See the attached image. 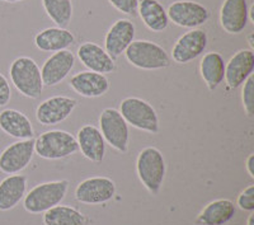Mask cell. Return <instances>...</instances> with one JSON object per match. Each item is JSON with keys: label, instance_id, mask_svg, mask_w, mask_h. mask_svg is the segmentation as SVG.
<instances>
[{"label": "cell", "instance_id": "1", "mask_svg": "<svg viewBox=\"0 0 254 225\" xmlns=\"http://www.w3.org/2000/svg\"><path fill=\"white\" fill-rule=\"evenodd\" d=\"M136 173L151 195H158L164 183L167 164L163 153L155 147H146L136 159Z\"/></svg>", "mask_w": 254, "mask_h": 225}, {"label": "cell", "instance_id": "2", "mask_svg": "<svg viewBox=\"0 0 254 225\" xmlns=\"http://www.w3.org/2000/svg\"><path fill=\"white\" fill-rule=\"evenodd\" d=\"M9 76L20 94L31 99L40 98L45 85L40 67L33 59L28 56L15 59L9 68Z\"/></svg>", "mask_w": 254, "mask_h": 225}, {"label": "cell", "instance_id": "3", "mask_svg": "<svg viewBox=\"0 0 254 225\" xmlns=\"http://www.w3.org/2000/svg\"><path fill=\"white\" fill-rule=\"evenodd\" d=\"M69 190V181L45 182L35 186L26 194L23 200V206L31 214H44L50 209L60 205Z\"/></svg>", "mask_w": 254, "mask_h": 225}, {"label": "cell", "instance_id": "4", "mask_svg": "<svg viewBox=\"0 0 254 225\" xmlns=\"http://www.w3.org/2000/svg\"><path fill=\"white\" fill-rule=\"evenodd\" d=\"M127 63L141 70H160L171 65V58L153 41L135 40L125 51Z\"/></svg>", "mask_w": 254, "mask_h": 225}, {"label": "cell", "instance_id": "5", "mask_svg": "<svg viewBox=\"0 0 254 225\" xmlns=\"http://www.w3.org/2000/svg\"><path fill=\"white\" fill-rule=\"evenodd\" d=\"M78 150L75 136L64 130L46 131L35 140V154L47 160L65 159Z\"/></svg>", "mask_w": 254, "mask_h": 225}, {"label": "cell", "instance_id": "6", "mask_svg": "<svg viewBox=\"0 0 254 225\" xmlns=\"http://www.w3.org/2000/svg\"><path fill=\"white\" fill-rule=\"evenodd\" d=\"M119 112L127 125L149 134H158L160 130L159 117L155 108L149 102L137 97H127L120 103Z\"/></svg>", "mask_w": 254, "mask_h": 225}, {"label": "cell", "instance_id": "7", "mask_svg": "<svg viewBox=\"0 0 254 225\" xmlns=\"http://www.w3.org/2000/svg\"><path fill=\"white\" fill-rule=\"evenodd\" d=\"M99 131L106 144L120 153H127L130 143L128 125L115 108H104L99 115Z\"/></svg>", "mask_w": 254, "mask_h": 225}, {"label": "cell", "instance_id": "8", "mask_svg": "<svg viewBox=\"0 0 254 225\" xmlns=\"http://www.w3.org/2000/svg\"><path fill=\"white\" fill-rule=\"evenodd\" d=\"M169 22L182 28H198L210 19V12L202 4L193 0H177L168 6Z\"/></svg>", "mask_w": 254, "mask_h": 225}, {"label": "cell", "instance_id": "9", "mask_svg": "<svg viewBox=\"0 0 254 225\" xmlns=\"http://www.w3.org/2000/svg\"><path fill=\"white\" fill-rule=\"evenodd\" d=\"M35 155V139L18 140L0 154V172L5 174H17L26 169Z\"/></svg>", "mask_w": 254, "mask_h": 225}, {"label": "cell", "instance_id": "10", "mask_svg": "<svg viewBox=\"0 0 254 225\" xmlns=\"http://www.w3.org/2000/svg\"><path fill=\"white\" fill-rule=\"evenodd\" d=\"M207 33L203 29H190L183 33L174 44L172 49V59L179 65L190 63L203 55V52L207 49Z\"/></svg>", "mask_w": 254, "mask_h": 225}, {"label": "cell", "instance_id": "11", "mask_svg": "<svg viewBox=\"0 0 254 225\" xmlns=\"http://www.w3.org/2000/svg\"><path fill=\"white\" fill-rule=\"evenodd\" d=\"M78 101L66 95H54L38 104L36 119L44 126H55L69 119Z\"/></svg>", "mask_w": 254, "mask_h": 225}, {"label": "cell", "instance_id": "12", "mask_svg": "<svg viewBox=\"0 0 254 225\" xmlns=\"http://www.w3.org/2000/svg\"><path fill=\"white\" fill-rule=\"evenodd\" d=\"M116 195L115 182L108 177H90L76 186L75 199L87 205H99L111 201Z\"/></svg>", "mask_w": 254, "mask_h": 225}, {"label": "cell", "instance_id": "13", "mask_svg": "<svg viewBox=\"0 0 254 225\" xmlns=\"http://www.w3.org/2000/svg\"><path fill=\"white\" fill-rule=\"evenodd\" d=\"M75 65V55L70 50L52 54L41 68V76L45 87H55L67 78Z\"/></svg>", "mask_w": 254, "mask_h": 225}, {"label": "cell", "instance_id": "14", "mask_svg": "<svg viewBox=\"0 0 254 225\" xmlns=\"http://www.w3.org/2000/svg\"><path fill=\"white\" fill-rule=\"evenodd\" d=\"M135 35L136 27L130 19L116 20L106 33L104 50L112 59L120 58L135 41Z\"/></svg>", "mask_w": 254, "mask_h": 225}, {"label": "cell", "instance_id": "15", "mask_svg": "<svg viewBox=\"0 0 254 225\" xmlns=\"http://www.w3.org/2000/svg\"><path fill=\"white\" fill-rule=\"evenodd\" d=\"M254 72V52L253 50H239L231 56L225 64V81L228 88L237 89L242 87L244 81L253 75Z\"/></svg>", "mask_w": 254, "mask_h": 225}, {"label": "cell", "instance_id": "16", "mask_svg": "<svg viewBox=\"0 0 254 225\" xmlns=\"http://www.w3.org/2000/svg\"><path fill=\"white\" fill-rule=\"evenodd\" d=\"M249 22L247 0H225L220 9V24L229 35H240Z\"/></svg>", "mask_w": 254, "mask_h": 225}, {"label": "cell", "instance_id": "17", "mask_svg": "<svg viewBox=\"0 0 254 225\" xmlns=\"http://www.w3.org/2000/svg\"><path fill=\"white\" fill-rule=\"evenodd\" d=\"M111 83L106 75L99 73L85 72L76 73L70 79V88L85 98H98L110 90Z\"/></svg>", "mask_w": 254, "mask_h": 225}, {"label": "cell", "instance_id": "18", "mask_svg": "<svg viewBox=\"0 0 254 225\" xmlns=\"http://www.w3.org/2000/svg\"><path fill=\"white\" fill-rule=\"evenodd\" d=\"M78 59L89 72L99 74H111L116 70L115 59L108 55V52L94 42H84L76 51Z\"/></svg>", "mask_w": 254, "mask_h": 225}, {"label": "cell", "instance_id": "19", "mask_svg": "<svg viewBox=\"0 0 254 225\" xmlns=\"http://www.w3.org/2000/svg\"><path fill=\"white\" fill-rule=\"evenodd\" d=\"M76 143L84 156L93 163H101L106 155V142L98 127L84 125L76 134Z\"/></svg>", "mask_w": 254, "mask_h": 225}, {"label": "cell", "instance_id": "20", "mask_svg": "<svg viewBox=\"0 0 254 225\" xmlns=\"http://www.w3.org/2000/svg\"><path fill=\"white\" fill-rule=\"evenodd\" d=\"M0 130L18 140L33 139L35 129L23 112L6 108L0 112Z\"/></svg>", "mask_w": 254, "mask_h": 225}, {"label": "cell", "instance_id": "21", "mask_svg": "<svg viewBox=\"0 0 254 225\" xmlns=\"http://www.w3.org/2000/svg\"><path fill=\"white\" fill-rule=\"evenodd\" d=\"M75 42V36L71 31L61 27H50L42 29L35 36V45L38 50L46 52H58L67 50Z\"/></svg>", "mask_w": 254, "mask_h": 225}, {"label": "cell", "instance_id": "22", "mask_svg": "<svg viewBox=\"0 0 254 225\" xmlns=\"http://www.w3.org/2000/svg\"><path fill=\"white\" fill-rule=\"evenodd\" d=\"M237 213L234 202L228 199L211 201L197 215L196 225H224L230 222Z\"/></svg>", "mask_w": 254, "mask_h": 225}, {"label": "cell", "instance_id": "23", "mask_svg": "<svg viewBox=\"0 0 254 225\" xmlns=\"http://www.w3.org/2000/svg\"><path fill=\"white\" fill-rule=\"evenodd\" d=\"M27 194V177L10 174L0 182V211L14 209Z\"/></svg>", "mask_w": 254, "mask_h": 225}, {"label": "cell", "instance_id": "24", "mask_svg": "<svg viewBox=\"0 0 254 225\" xmlns=\"http://www.w3.org/2000/svg\"><path fill=\"white\" fill-rule=\"evenodd\" d=\"M199 74L208 90L214 92L225 78V61L216 51L207 52L199 63Z\"/></svg>", "mask_w": 254, "mask_h": 225}, {"label": "cell", "instance_id": "25", "mask_svg": "<svg viewBox=\"0 0 254 225\" xmlns=\"http://www.w3.org/2000/svg\"><path fill=\"white\" fill-rule=\"evenodd\" d=\"M142 23L153 32H163L169 26L167 9L159 0H139L137 6Z\"/></svg>", "mask_w": 254, "mask_h": 225}, {"label": "cell", "instance_id": "26", "mask_svg": "<svg viewBox=\"0 0 254 225\" xmlns=\"http://www.w3.org/2000/svg\"><path fill=\"white\" fill-rule=\"evenodd\" d=\"M45 225H87L85 215L71 206L58 205L44 213Z\"/></svg>", "mask_w": 254, "mask_h": 225}, {"label": "cell", "instance_id": "27", "mask_svg": "<svg viewBox=\"0 0 254 225\" xmlns=\"http://www.w3.org/2000/svg\"><path fill=\"white\" fill-rule=\"evenodd\" d=\"M42 6L58 27L66 28L72 19L71 0H42Z\"/></svg>", "mask_w": 254, "mask_h": 225}, {"label": "cell", "instance_id": "28", "mask_svg": "<svg viewBox=\"0 0 254 225\" xmlns=\"http://www.w3.org/2000/svg\"><path fill=\"white\" fill-rule=\"evenodd\" d=\"M242 103L248 117L254 116V76L251 75L242 85Z\"/></svg>", "mask_w": 254, "mask_h": 225}, {"label": "cell", "instance_id": "29", "mask_svg": "<svg viewBox=\"0 0 254 225\" xmlns=\"http://www.w3.org/2000/svg\"><path fill=\"white\" fill-rule=\"evenodd\" d=\"M237 205L240 210L253 213L254 211V185L244 188L237 200Z\"/></svg>", "mask_w": 254, "mask_h": 225}, {"label": "cell", "instance_id": "30", "mask_svg": "<svg viewBox=\"0 0 254 225\" xmlns=\"http://www.w3.org/2000/svg\"><path fill=\"white\" fill-rule=\"evenodd\" d=\"M108 1L116 10L127 15L135 14L139 6V0H108Z\"/></svg>", "mask_w": 254, "mask_h": 225}, {"label": "cell", "instance_id": "31", "mask_svg": "<svg viewBox=\"0 0 254 225\" xmlns=\"http://www.w3.org/2000/svg\"><path fill=\"white\" fill-rule=\"evenodd\" d=\"M12 98V89L8 79L0 73V107H4L10 102Z\"/></svg>", "mask_w": 254, "mask_h": 225}, {"label": "cell", "instance_id": "32", "mask_svg": "<svg viewBox=\"0 0 254 225\" xmlns=\"http://www.w3.org/2000/svg\"><path fill=\"white\" fill-rule=\"evenodd\" d=\"M246 169L248 172L249 176L252 178H254V154H249V156L247 158V162H246Z\"/></svg>", "mask_w": 254, "mask_h": 225}, {"label": "cell", "instance_id": "33", "mask_svg": "<svg viewBox=\"0 0 254 225\" xmlns=\"http://www.w3.org/2000/svg\"><path fill=\"white\" fill-rule=\"evenodd\" d=\"M248 44L249 46H251V50L254 49V33H251V35L248 36Z\"/></svg>", "mask_w": 254, "mask_h": 225}, {"label": "cell", "instance_id": "34", "mask_svg": "<svg viewBox=\"0 0 254 225\" xmlns=\"http://www.w3.org/2000/svg\"><path fill=\"white\" fill-rule=\"evenodd\" d=\"M248 225H254V214L251 213L248 218Z\"/></svg>", "mask_w": 254, "mask_h": 225}, {"label": "cell", "instance_id": "35", "mask_svg": "<svg viewBox=\"0 0 254 225\" xmlns=\"http://www.w3.org/2000/svg\"><path fill=\"white\" fill-rule=\"evenodd\" d=\"M0 1H4V3H20L23 0H0Z\"/></svg>", "mask_w": 254, "mask_h": 225}]
</instances>
